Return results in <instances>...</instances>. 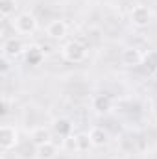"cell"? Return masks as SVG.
<instances>
[{"instance_id":"6da1fadb","label":"cell","mask_w":157,"mask_h":159,"mask_svg":"<svg viewBox=\"0 0 157 159\" xmlns=\"http://www.w3.org/2000/svg\"><path fill=\"white\" fill-rule=\"evenodd\" d=\"M11 26H13L15 34H19V35H32V34L37 32V26L39 24H37V19H35L34 13L22 11V13H19L11 20Z\"/></svg>"},{"instance_id":"7a4b0ae2","label":"cell","mask_w":157,"mask_h":159,"mask_svg":"<svg viewBox=\"0 0 157 159\" xmlns=\"http://www.w3.org/2000/svg\"><path fill=\"white\" fill-rule=\"evenodd\" d=\"M61 57L69 63H81L85 57H87V46L81 43V41H67L63 46H61Z\"/></svg>"},{"instance_id":"3957f363","label":"cell","mask_w":157,"mask_h":159,"mask_svg":"<svg viewBox=\"0 0 157 159\" xmlns=\"http://www.w3.org/2000/svg\"><path fill=\"white\" fill-rule=\"evenodd\" d=\"M19 146V129L11 124H4L0 128V148L4 152L15 150Z\"/></svg>"},{"instance_id":"277c9868","label":"cell","mask_w":157,"mask_h":159,"mask_svg":"<svg viewBox=\"0 0 157 159\" xmlns=\"http://www.w3.org/2000/svg\"><path fill=\"white\" fill-rule=\"evenodd\" d=\"M26 46L19 37H7L2 43V57L4 59H19L20 56H24Z\"/></svg>"},{"instance_id":"5b68a950","label":"cell","mask_w":157,"mask_h":159,"mask_svg":"<svg viewBox=\"0 0 157 159\" xmlns=\"http://www.w3.org/2000/svg\"><path fill=\"white\" fill-rule=\"evenodd\" d=\"M152 20V11L148 6L144 4H137L131 7L129 11V22L135 26V28H146Z\"/></svg>"},{"instance_id":"8992f818","label":"cell","mask_w":157,"mask_h":159,"mask_svg":"<svg viewBox=\"0 0 157 159\" xmlns=\"http://www.w3.org/2000/svg\"><path fill=\"white\" fill-rule=\"evenodd\" d=\"M120 61L124 67H129V69H135V67H141L142 61H144V54L137 48V46H128L122 50L120 54Z\"/></svg>"},{"instance_id":"52a82bcc","label":"cell","mask_w":157,"mask_h":159,"mask_svg":"<svg viewBox=\"0 0 157 159\" xmlns=\"http://www.w3.org/2000/svg\"><path fill=\"white\" fill-rule=\"evenodd\" d=\"M91 109L98 115V117H104V115H109L113 111V98L109 94H94L92 100H91Z\"/></svg>"},{"instance_id":"ba28073f","label":"cell","mask_w":157,"mask_h":159,"mask_svg":"<svg viewBox=\"0 0 157 159\" xmlns=\"http://www.w3.org/2000/svg\"><path fill=\"white\" fill-rule=\"evenodd\" d=\"M67 34H69V24H67L63 19H54V20H50L48 26H46V35L54 41L65 39Z\"/></svg>"},{"instance_id":"9c48e42d","label":"cell","mask_w":157,"mask_h":159,"mask_svg":"<svg viewBox=\"0 0 157 159\" xmlns=\"http://www.w3.org/2000/svg\"><path fill=\"white\" fill-rule=\"evenodd\" d=\"M89 137H91V143L94 148H104L107 143H109V131L102 126H94L89 129Z\"/></svg>"},{"instance_id":"30bf717a","label":"cell","mask_w":157,"mask_h":159,"mask_svg":"<svg viewBox=\"0 0 157 159\" xmlns=\"http://www.w3.org/2000/svg\"><path fill=\"white\" fill-rule=\"evenodd\" d=\"M52 129L59 135V137H65V139H70L72 137V131H74V126L72 122L65 117H59V119H54L52 122Z\"/></svg>"},{"instance_id":"8fae6325","label":"cell","mask_w":157,"mask_h":159,"mask_svg":"<svg viewBox=\"0 0 157 159\" xmlns=\"http://www.w3.org/2000/svg\"><path fill=\"white\" fill-rule=\"evenodd\" d=\"M30 141L35 144V146H41L44 143H50L52 141V131L50 128L46 126H35L32 131H30Z\"/></svg>"},{"instance_id":"7c38bea8","label":"cell","mask_w":157,"mask_h":159,"mask_svg":"<svg viewBox=\"0 0 157 159\" xmlns=\"http://www.w3.org/2000/svg\"><path fill=\"white\" fill-rule=\"evenodd\" d=\"M57 154H59V148L54 141L44 143L41 146H35V157L37 159H56Z\"/></svg>"},{"instance_id":"4fadbf2b","label":"cell","mask_w":157,"mask_h":159,"mask_svg":"<svg viewBox=\"0 0 157 159\" xmlns=\"http://www.w3.org/2000/svg\"><path fill=\"white\" fill-rule=\"evenodd\" d=\"M24 57H26V63L28 65H41V61H43V57H44V52H43V48H41L39 44H30V46H26V52H24Z\"/></svg>"},{"instance_id":"5bb4252c","label":"cell","mask_w":157,"mask_h":159,"mask_svg":"<svg viewBox=\"0 0 157 159\" xmlns=\"http://www.w3.org/2000/svg\"><path fill=\"white\" fill-rule=\"evenodd\" d=\"M72 146H74V150L79 152V154L89 152L92 148V143H91L89 133H76V135H72Z\"/></svg>"},{"instance_id":"9a60e30c","label":"cell","mask_w":157,"mask_h":159,"mask_svg":"<svg viewBox=\"0 0 157 159\" xmlns=\"http://www.w3.org/2000/svg\"><path fill=\"white\" fill-rule=\"evenodd\" d=\"M17 11V0H0V17L7 20Z\"/></svg>"},{"instance_id":"2e32d148","label":"cell","mask_w":157,"mask_h":159,"mask_svg":"<svg viewBox=\"0 0 157 159\" xmlns=\"http://www.w3.org/2000/svg\"><path fill=\"white\" fill-rule=\"evenodd\" d=\"M142 65H146V69L150 72H157V50H148L144 54V61Z\"/></svg>"}]
</instances>
